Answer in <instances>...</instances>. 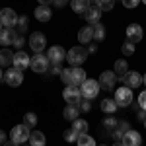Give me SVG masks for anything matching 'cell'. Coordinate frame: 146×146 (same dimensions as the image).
<instances>
[{
    "instance_id": "6da1fadb",
    "label": "cell",
    "mask_w": 146,
    "mask_h": 146,
    "mask_svg": "<svg viewBox=\"0 0 146 146\" xmlns=\"http://www.w3.org/2000/svg\"><path fill=\"white\" fill-rule=\"evenodd\" d=\"M29 129H31V127H27L25 123L16 125V127L10 131V142L12 144H23L25 140H29V135H31Z\"/></svg>"
},
{
    "instance_id": "7a4b0ae2",
    "label": "cell",
    "mask_w": 146,
    "mask_h": 146,
    "mask_svg": "<svg viewBox=\"0 0 146 146\" xmlns=\"http://www.w3.org/2000/svg\"><path fill=\"white\" fill-rule=\"evenodd\" d=\"M49 66H51V60H49V56H47V55H43V53H35V55L31 56L29 68H31L33 72L43 74V72H47V70H49Z\"/></svg>"
},
{
    "instance_id": "3957f363",
    "label": "cell",
    "mask_w": 146,
    "mask_h": 146,
    "mask_svg": "<svg viewBox=\"0 0 146 146\" xmlns=\"http://www.w3.org/2000/svg\"><path fill=\"white\" fill-rule=\"evenodd\" d=\"M80 90H82L84 100H96L98 94H100V82L98 80H92V78H86L80 84Z\"/></svg>"
},
{
    "instance_id": "277c9868",
    "label": "cell",
    "mask_w": 146,
    "mask_h": 146,
    "mask_svg": "<svg viewBox=\"0 0 146 146\" xmlns=\"http://www.w3.org/2000/svg\"><path fill=\"white\" fill-rule=\"evenodd\" d=\"M66 58H68L70 64H78L80 66V64H84V60L88 58V51H86L82 45H76L66 53Z\"/></svg>"
},
{
    "instance_id": "5b68a950",
    "label": "cell",
    "mask_w": 146,
    "mask_h": 146,
    "mask_svg": "<svg viewBox=\"0 0 146 146\" xmlns=\"http://www.w3.org/2000/svg\"><path fill=\"white\" fill-rule=\"evenodd\" d=\"M115 101L119 107H129L133 103V88H129V86L117 88L115 90Z\"/></svg>"
},
{
    "instance_id": "8992f818",
    "label": "cell",
    "mask_w": 146,
    "mask_h": 146,
    "mask_svg": "<svg viewBox=\"0 0 146 146\" xmlns=\"http://www.w3.org/2000/svg\"><path fill=\"white\" fill-rule=\"evenodd\" d=\"M4 82L12 86V88H18V86H22L23 82V70L20 68H10V70H6V74H4Z\"/></svg>"
},
{
    "instance_id": "52a82bcc",
    "label": "cell",
    "mask_w": 146,
    "mask_h": 146,
    "mask_svg": "<svg viewBox=\"0 0 146 146\" xmlns=\"http://www.w3.org/2000/svg\"><path fill=\"white\" fill-rule=\"evenodd\" d=\"M62 98L66 103H74V105H78L80 100L84 98L82 96V90H80V86H66L64 92H62Z\"/></svg>"
},
{
    "instance_id": "ba28073f",
    "label": "cell",
    "mask_w": 146,
    "mask_h": 146,
    "mask_svg": "<svg viewBox=\"0 0 146 146\" xmlns=\"http://www.w3.org/2000/svg\"><path fill=\"white\" fill-rule=\"evenodd\" d=\"M29 47L33 53H43V49L47 47V37L41 31H35L29 35Z\"/></svg>"
},
{
    "instance_id": "9c48e42d",
    "label": "cell",
    "mask_w": 146,
    "mask_h": 146,
    "mask_svg": "<svg viewBox=\"0 0 146 146\" xmlns=\"http://www.w3.org/2000/svg\"><path fill=\"white\" fill-rule=\"evenodd\" d=\"M47 56H49V60L53 64H60L66 58V51H64V47H60V45H53L47 51Z\"/></svg>"
},
{
    "instance_id": "30bf717a",
    "label": "cell",
    "mask_w": 146,
    "mask_h": 146,
    "mask_svg": "<svg viewBox=\"0 0 146 146\" xmlns=\"http://www.w3.org/2000/svg\"><path fill=\"white\" fill-rule=\"evenodd\" d=\"M115 82H117V74L113 70H105L100 76V88H103V90H113L115 88Z\"/></svg>"
},
{
    "instance_id": "8fae6325",
    "label": "cell",
    "mask_w": 146,
    "mask_h": 146,
    "mask_svg": "<svg viewBox=\"0 0 146 146\" xmlns=\"http://www.w3.org/2000/svg\"><path fill=\"white\" fill-rule=\"evenodd\" d=\"M29 62H31V58L27 53H23V49H20L18 53H14V60H12V64L16 68H20V70H25V68H29Z\"/></svg>"
},
{
    "instance_id": "7c38bea8",
    "label": "cell",
    "mask_w": 146,
    "mask_h": 146,
    "mask_svg": "<svg viewBox=\"0 0 146 146\" xmlns=\"http://www.w3.org/2000/svg\"><path fill=\"white\" fill-rule=\"evenodd\" d=\"M121 142H123L125 146H138L140 142H142V136H140V133H138V131H133V129H129V131H127V133L123 135Z\"/></svg>"
},
{
    "instance_id": "4fadbf2b",
    "label": "cell",
    "mask_w": 146,
    "mask_h": 146,
    "mask_svg": "<svg viewBox=\"0 0 146 146\" xmlns=\"http://www.w3.org/2000/svg\"><path fill=\"white\" fill-rule=\"evenodd\" d=\"M0 22L4 23V27H14L18 23V16L10 8H2V12H0Z\"/></svg>"
},
{
    "instance_id": "5bb4252c",
    "label": "cell",
    "mask_w": 146,
    "mask_h": 146,
    "mask_svg": "<svg viewBox=\"0 0 146 146\" xmlns=\"http://www.w3.org/2000/svg\"><path fill=\"white\" fill-rule=\"evenodd\" d=\"M16 37H18V33L14 31V27H2L0 29V45H4V47L14 45Z\"/></svg>"
},
{
    "instance_id": "9a60e30c",
    "label": "cell",
    "mask_w": 146,
    "mask_h": 146,
    "mask_svg": "<svg viewBox=\"0 0 146 146\" xmlns=\"http://www.w3.org/2000/svg\"><path fill=\"white\" fill-rule=\"evenodd\" d=\"M123 84L125 86H129V88H138V86H142V74H138V72H127L123 76Z\"/></svg>"
},
{
    "instance_id": "2e32d148",
    "label": "cell",
    "mask_w": 146,
    "mask_h": 146,
    "mask_svg": "<svg viewBox=\"0 0 146 146\" xmlns=\"http://www.w3.org/2000/svg\"><path fill=\"white\" fill-rule=\"evenodd\" d=\"M84 18H86V22H90L92 25H96L98 22H101V10L98 8V6L90 4V6H88V10L84 12Z\"/></svg>"
},
{
    "instance_id": "e0dca14e",
    "label": "cell",
    "mask_w": 146,
    "mask_h": 146,
    "mask_svg": "<svg viewBox=\"0 0 146 146\" xmlns=\"http://www.w3.org/2000/svg\"><path fill=\"white\" fill-rule=\"evenodd\" d=\"M127 39L133 41V43L136 45V43L142 39V27H140L138 23H131V25L127 27Z\"/></svg>"
},
{
    "instance_id": "ac0fdd59",
    "label": "cell",
    "mask_w": 146,
    "mask_h": 146,
    "mask_svg": "<svg viewBox=\"0 0 146 146\" xmlns=\"http://www.w3.org/2000/svg\"><path fill=\"white\" fill-rule=\"evenodd\" d=\"M51 16H53V12H51V8H49L47 4H41V6L35 8V18H37V22H41V23L51 22Z\"/></svg>"
},
{
    "instance_id": "d6986e66",
    "label": "cell",
    "mask_w": 146,
    "mask_h": 146,
    "mask_svg": "<svg viewBox=\"0 0 146 146\" xmlns=\"http://www.w3.org/2000/svg\"><path fill=\"white\" fill-rule=\"evenodd\" d=\"M78 41L82 43V45H88V43H92L94 41V25H84L82 29L78 31Z\"/></svg>"
},
{
    "instance_id": "ffe728a7",
    "label": "cell",
    "mask_w": 146,
    "mask_h": 146,
    "mask_svg": "<svg viewBox=\"0 0 146 146\" xmlns=\"http://www.w3.org/2000/svg\"><path fill=\"white\" fill-rule=\"evenodd\" d=\"M70 80H72V86H80L86 80L84 68H78V64H72V68H70Z\"/></svg>"
},
{
    "instance_id": "44dd1931",
    "label": "cell",
    "mask_w": 146,
    "mask_h": 146,
    "mask_svg": "<svg viewBox=\"0 0 146 146\" xmlns=\"http://www.w3.org/2000/svg\"><path fill=\"white\" fill-rule=\"evenodd\" d=\"M117 101H115V98H105V100H101V103H100V109L105 115H113V113L117 111Z\"/></svg>"
},
{
    "instance_id": "7402d4cb",
    "label": "cell",
    "mask_w": 146,
    "mask_h": 146,
    "mask_svg": "<svg viewBox=\"0 0 146 146\" xmlns=\"http://www.w3.org/2000/svg\"><path fill=\"white\" fill-rule=\"evenodd\" d=\"M78 113H80V107L78 105H74V103H68L66 107H64V119L66 121H74V119H78Z\"/></svg>"
},
{
    "instance_id": "603a6c76",
    "label": "cell",
    "mask_w": 146,
    "mask_h": 146,
    "mask_svg": "<svg viewBox=\"0 0 146 146\" xmlns=\"http://www.w3.org/2000/svg\"><path fill=\"white\" fill-rule=\"evenodd\" d=\"M90 6V0H70V8L76 14H84Z\"/></svg>"
},
{
    "instance_id": "cb8c5ba5",
    "label": "cell",
    "mask_w": 146,
    "mask_h": 146,
    "mask_svg": "<svg viewBox=\"0 0 146 146\" xmlns=\"http://www.w3.org/2000/svg\"><path fill=\"white\" fill-rule=\"evenodd\" d=\"M29 142L33 146H43L47 142V138L45 135L41 133V131H31V135H29Z\"/></svg>"
},
{
    "instance_id": "d4e9b609",
    "label": "cell",
    "mask_w": 146,
    "mask_h": 146,
    "mask_svg": "<svg viewBox=\"0 0 146 146\" xmlns=\"http://www.w3.org/2000/svg\"><path fill=\"white\" fill-rule=\"evenodd\" d=\"M113 72L117 74V76H125L127 72H129V64H127V60L125 58H119V60H115V64H113Z\"/></svg>"
},
{
    "instance_id": "484cf974",
    "label": "cell",
    "mask_w": 146,
    "mask_h": 146,
    "mask_svg": "<svg viewBox=\"0 0 146 146\" xmlns=\"http://www.w3.org/2000/svg\"><path fill=\"white\" fill-rule=\"evenodd\" d=\"M12 60H14V55L4 47L0 51V66H8V64H12Z\"/></svg>"
},
{
    "instance_id": "4316f807",
    "label": "cell",
    "mask_w": 146,
    "mask_h": 146,
    "mask_svg": "<svg viewBox=\"0 0 146 146\" xmlns=\"http://www.w3.org/2000/svg\"><path fill=\"white\" fill-rule=\"evenodd\" d=\"M105 39V27H103V23H96L94 25V41H103Z\"/></svg>"
},
{
    "instance_id": "83f0119b",
    "label": "cell",
    "mask_w": 146,
    "mask_h": 146,
    "mask_svg": "<svg viewBox=\"0 0 146 146\" xmlns=\"http://www.w3.org/2000/svg\"><path fill=\"white\" fill-rule=\"evenodd\" d=\"M115 0H96V6L100 8L101 12H111Z\"/></svg>"
},
{
    "instance_id": "f1b7e54d",
    "label": "cell",
    "mask_w": 146,
    "mask_h": 146,
    "mask_svg": "<svg viewBox=\"0 0 146 146\" xmlns=\"http://www.w3.org/2000/svg\"><path fill=\"white\" fill-rule=\"evenodd\" d=\"M76 142H78L80 146H94V144H96V140H94L90 135H86V133H80Z\"/></svg>"
},
{
    "instance_id": "f546056e",
    "label": "cell",
    "mask_w": 146,
    "mask_h": 146,
    "mask_svg": "<svg viewBox=\"0 0 146 146\" xmlns=\"http://www.w3.org/2000/svg\"><path fill=\"white\" fill-rule=\"evenodd\" d=\"M78 135H80V133L72 127V129H66V131L62 133V138H64L66 142H74V140H78Z\"/></svg>"
},
{
    "instance_id": "4dcf8cb0",
    "label": "cell",
    "mask_w": 146,
    "mask_h": 146,
    "mask_svg": "<svg viewBox=\"0 0 146 146\" xmlns=\"http://www.w3.org/2000/svg\"><path fill=\"white\" fill-rule=\"evenodd\" d=\"M121 53H123L125 56H131L133 53H135V43L127 39V41H125L123 45H121Z\"/></svg>"
},
{
    "instance_id": "1f68e13d",
    "label": "cell",
    "mask_w": 146,
    "mask_h": 146,
    "mask_svg": "<svg viewBox=\"0 0 146 146\" xmlns=\"http://www.w3.org/2000/svg\"><path fill=\"white\" fill-rule=\"evenodd\" d=\"M72 127H74L78 133H86V131H88V123H86L84 119H74V121H72Z\"/></svg>"
},
{
    "instance_id": "d6a6232c",
    "label": "cell",
    "mask_w": 146,
    "mask_h": 146,
    "mask_svg": "<svg viewBox=\"0 0 146 146\" xmlns=\"http://www.w3.org/2000/svg\"><path fill=\"white\" fill-rule=\"evenodd\" d=\"M23 123L27 125V127H35L37 125V115L35 113H25L23 115Z\"/></svg>"
},
{
    "instance_id": "836d02e7",
    "label": "cell",
    "mask_w": 146,
    "mask_h": 146,
    "mask_svg": "<svg viewBox=\"0 0 146 146\" xmlns=\"http://www.w3.org/2000/svg\"><path fill=\"white\" fill-rule=\"evenodd\" d=\"M115 127H117L115 117H111V115H109V117H105V119H103V129H105V131H113Z\"/></svg>"
},
{
    "instance_id": "e575fe53",
    "label": "cell",
    "mask_w": 146,
    "mask_h": 146,
    "mask_svg": "<svg viewBox=\"0 0 146 146\" xmlns=\"http://www.w3.org/2000/svg\"><path fill=\"white\" fill-rule=\"evenodd\" d=\"M60 78H62V84H66V86H72V80H70V68H62V72H60Z\"/></svg>"
},
{
    "instance_id": "d590c367",
    "label": "cell",
    "mask_w": 146,
    "mask_h": 146,
    "mask_svg": "<svg viewBox=\"0 0 146 146\" xmlns=\"http://www.w3.org/2000/svg\"><path fill=\"white\" fill-rule=\"evenodd\" d=\"M138 4H140V0H123V6L129 8V10H131V8H136Z\"/></svg>"
},
{
    "instance_id": "8d00e7d4",
    "label": "cell",
    "mask_w": 146,
    "mask_h": 146,
    "mask_svg": "<svg viewBox=\"0 0 146 146\" xmlns=\"http://www.w3.org/2000/svg\"><path fill=\"white\" fill-rule=\"evenodd\" d=\"M138 105H140V109L146 111V90L140 92V96H138Z\"/></svg>"
},
{
    "instance_id": "74e56055",
    "label": "cell",
    "mask_w": 146,
    "mask_h": 146,
    "mask_svg": "<svg viewBox=\"0 0 146 146\" xmlns=\"http://www.w3.org/2000/svg\"><path fill=\"white\" fill-rule=\"evenodd\" d=\"M117 129H119V131H121V133L125 135V133H127L131 127H129V123H127V121H121V123H117Z\"/></svg>"
},
{
    "instance_id": "f35d334b",
    "label": "cell",
    "mask_w": 146,
    "mask_h": 146,
    "mask_svg": "<svg viewBox=\"0 0 146 146\" xmlns=\"http://www.w3.org/2000/svg\"><path fill=\"white\" fill-rule=\"evenodd\" d=\"M23 43H25V41H23V37H22V35H18V37L14 39V45L18 47V49H23Z\"/></svg>"
},
{
    "instance_id": "ab89813d",
    "label": "cell",
    "mask_w": 146,
    "mask_h": 146,
    "mask_svg": "<svg viewBox=\"0 0 146 146\" xmlns=\"http://www.w3.org/2000/svg\"><path fill=\"white\" fill-rule=\"evenodd\" d=\"M80 109H82V111H90V109H92L90 100H86V101H80Z\"/></svg>"
},
{
    "instance_id": "60d3db41",
    "label": "cell",
    "mask_w": 146,
    "mask_h": 146,
    "mask_svg": "<svg viewBox=\"0 0 146 146\" xmlns=\"http://www.w3.org/2000/svg\"><path fill=\"white\" fill-rule=\"evenodd\" d=\"M49 70H51V74H60V72H62L60 64H53V66H49Z\"/></svg>"
},
{
    "instance_id": "b9f144b4",
    "label": "cell",
    "mask_w": 146,
    "mask_h": 146,
    "mask_svg": "<svg viewBox=\"0 0 146 146\" xmlns=\"http://www.w3.org/2000/svg\"><path fill=\"white\" fill-rule=\"evenodd\" d=\"M18 25H20L22 29H25V27H27V18H25V16H22V18H18Z\"/></svg>"
},
{
    "instance_id": "7bdbcfd3",
    "label": "cell",
    "mask_w": 146,
    "mask_h": 146,
    "mask_svg": "<svg viewBox=\"0 0 146 146\" xmlns=\"http://www.w3.org/2000/svg\"><path fill=\"white\" fill-rule=\"evenodd\" d=\"M53 4L58 6V8H62V6H66V4H68V0H53Z\"/></svg>"
},
{
    "instance_id": "ee69618b",
    "label": "cell",
    "mask_w": 146,
    "mask_h": 146,
    "mask_svg": "<svg viewBox=\"0 0 146 146\" xmlns=\"http://www.w3.org/2000/svg\"><path fill=\"white\" fill-rule=\"evenodd\" d=\"M8 140H6V133L4 131H0V144H6Z\"/></svg>"
},
{
    "instance_id": "f6af8a7d",
    "label": "cell",
    "mask_w": 146,
    "mask_h": 146,
    "mask_svg": "<svg viewBox=\"0 0 146 146\" xmlns=\"http://www.w3.org/2000/svg\"><path fill=\"white\" fill-rule=\"evenodd\" d=\"M98 51V45L96 43H90V47H88V53H96Z\"/></svg>"
},
{
    "instance_id": "bcb514c9",
    "label": "cell",
    "mask_w": 146,
    "mask_h": 146,
    "mask_svg": "<svg viewBox=\"0 0 146 146\" xmlns=\"http://www.w3.org/2000/svg\"><path fill=\"white\" fill-rule=\"evenodd\" d=\"M138 119L144 123V119H146V111H144V109H142V111H138Z\"/></svg>"
},
{
    "instance_id": "7dc6e473",
    "label": "cell",
    "mask_w": 146,
    "mask_h": 146,
    "mask_svg": "<svg viewBox=\"0 0 146 146\" xmlns=\"http://www.w3.org/2000/svg\"><path fill=\"white\" fill-rule=\"evenodd\" d=\"M37 2H39V4H47V6L53 4V0H37Z\"/></svg>"
},
{
    "instance_id": "c3c4849f",
    "label": "cell",
    "mask_w": 146,
    "mask_h": 146,
    "mask_svg": "<svg viewBox=\"0 0 146 146\" xmlns=\"http://www.w3.org/2000/svg\"><path fill=\"white\" fill-rule=\"evenodd\" d=\"M0 80H4V74H2V66H0Z\"/></svg>"
},
{
    "instance_id": "681fc988",
    "label": "cell",
    "mask_w": 146,
    "mask_h": 146,
    "mask_svg": "<svg viewBox=\"0 0 146 146\" xmlns=\"http://www.w3.org/2000/svg\"><path fill=\"white\" fill-rule=\"evenodd\" d=\"M142 84H144V86H146V74H144V76H142Z\"/></svg>"
},
{
    "instance_id": "f907efd6",
    "label": "cell",
    "mask_w": 146,
    "mask_h": 146,
    "mask_svg": "<svg viewBox=\"0 0 146 146\" xmlns=\"http://www.w3.org/2000/svg\"><path fill=\"white\" fill-rule=\"evenodd\" d=\"M90 4H94V6H96V0H90Z\"/></svg>"
},
{
    "instance_id": "816d5d0a",
    "label": "cell",
    "mask_w": 146,
    "mask_h": 146,
    "mask_svg": "<svg viewBox=\"0 0 146 146\" xmlns=\"http://www.w3.org/2000/svg\"><path fill=\"white\" fill-rule=\"evenodd\" d=\"M2 27H4V23H2V22H0V29H2Z\"/></svg>"
},
{
    "instance_id": "f5cc1de1",
    "label": "cell",
    "mask_w": 146,
    "mask_h": 146,
    "mask_svg": "<svg viewBox=\"0 0 146 146\" xmlns=\"http://www.w3.org/2000/svg\"><path fill=\"white\" fill-rule=\"evenodd\" d=\"M140 2H144V4H146V0H140Z\"/></svg>"
},
{
    "instance_id": "db71d44e",
    "label": "cell",
    "mask_w": 146,
    "mask_h": 146,
    "mask_svg": "<svg viewBox=\"0 0 146 146\" xmlns=\"http://www.w3.org/2000/svg\"><path fill=\"white\" fill-rule=\"evenodd\" d=\"M144 127H146V119H144Z\"/></svg>"
},
{
    "instance_id": "11a10c76",
    "label": "cell",
    "mask_w": 146,
    "mask_h": 146,
    "mask_svg": "<svg viewBox=\"0 0 146 146\" xmlns=\"http://www.w3.org/2000/svg\"><path fill=\"white\" fill-rule=\"evenodd\" d=\"M0 12H2V8H0Z\"/></svg>"
}]
</instances>
